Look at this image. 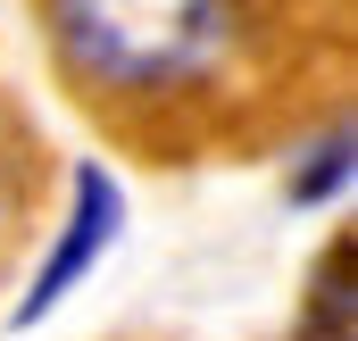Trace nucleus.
Returning <instances> with one entry per match:
<instances>
[{
	"mask_svg": "<svg viewBox=\"0 0 358 341\" xmlns=\"http://www.w3.org/2000/svg\"><path fill=\"white\" fill-rule=\"evenodd\" d=\"M50 67L100 125L150 150L259 133L300 59V0H34Z\"/></svg>",
	"mask_w": 358,
	"mask_h": 341,
	"instance_id": "f257e3e1",
	"label": "nucleus"
},
{
	"mask_svg": "<svg viewBox=\"0 0 358 341\" xmlns=\"http://www.w3.org/2000/svg\"><path fill=\"white\" fill-rule=\"evenodd\" d=\"M117 225H125V191H117V175H108V167H92V159H84V167H76V191H67V217H59V242L42 250L34 291L17 300V325H42L92 266H100V250L117 242Z\"/></svg>",
	"mask_w": 358,
	"mask_h": 341,
	"instance_id": "f03ea898",
	"label": "nucleus"
},
{
	"mask_svg": "<svg viewBox=\"0 0 358 341\" xmlns=\"http://www.w3.org/2000/svg\"><path fill=\"white\" fill-rule=\"evenodd\" d=\"M8 233H17V175L0 159V250H8Z\"/></svg>",
	"mask_w": 358,
	"mask_h": 341,
	"instance_id": "7ed1b4c3",
	"label": "nucleus"
}]
</instances>
